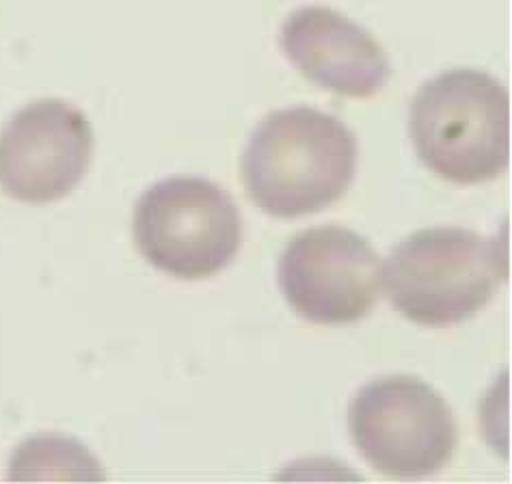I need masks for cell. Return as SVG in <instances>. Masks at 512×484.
I'll return each instance as SVG.
<instances>
[{"mask_svg":"<svg viewBox=\"0 0 512 484\" xmlns=\"http://www.w3.org/2000/svg\"><path fill=\"white\" fill-rule=\"evenodd\" d=\"M357 171V139L344 121L312 106L273 111L251 132L242 182L255 206L296 219L342 199Z\"/></svg>","mask_w":512,"mask_h":484,"instance_id":"6da1fadb","label":"cell"},{"mask_svg":"<svg viewBox=\"0 0 512 484\" xmlns=\"http://www.w3.org/2000/svg\"><path fill=\"white\" fill-rule=\"evenodd\" d=\"M381 277L389 301L415 325H458L476 316L508 279V242L504 234L428 227L400 242Z\"/></svg>","mask_w":512,"mask_h":484,"instance_id":"7a4b0ae2","label":"cell"},{"mask_svg":"<svg viewBox=\"0 0 512 484\" xmlns=\"http://www.w3.org/2000/svg\"><path fill=\"white\" fill-rule=\"evenodd\" d=\"M409 132L417 156L439 178L495 180L510 163V96L487 72H443L417 89Z\"/></svg>","mask_w":512,"mask_h":484,"instance_id":"3957f363","label":"cell"},{"mask_svg":"<svg viewBox=\"0 0 512 484\" xmlns=\"http://www.w3.org/2000/svg\"><path fill=\"white\" fill-rule=\"evenodd\" d=\"M132 234L143 258L175 279H208L232 264L242 245V217L219 184L167 178L134 206Z\"/></svg>","mask_w":512,"mask_h":484,"instance_id":"277c9868","label":"cell"},{"mask_svg":"<svg viewBox=\"0 0 512 484\" xmlns=\"http://www.w3.org/2000/svg\"><path fill=\"white\" fill-rule=\"evenodd\" d=\"M348 428L363 459L398 480L437 474L456 450L450 405L415 376H381L363 385L350 402Z\"/></svg>","mask_w":512,"mask_h":484,"instance_id":"5b68a950","label":"cell"},{"mask_svg":"<svg viewBox=\"0 0 512 484\" xmlns=\"http://www.w3.org/2000/svg\"><path fill=\"white\" fill-rule=\"evenodd\" d=\"M279 288L314 325H350L381 297V258L370 242L338 225L312 227L290 240L277 266Z\"/></svg>","mask_w":512,"mask_h":484,"instance_id":"8992f818","label":"cell"},{"mask_svg":"<svg viewBox=\"0 0 512 484\" xmlns=\"http://www.w3.org/2000/svg\"><path fill=\"white\" fill-rule=\"evenodd\" d=\"M93 130L65 100L26 104L0 130V188L22 204H52L83 182Z\"/></svg>","mask_w":512,"mask_h":484,"instance_id":"52a82bcc","label":"cell"},{"mask_svg":"<svg viewBox=\"0 0 512 484\" xmlns=\"http://www.w3.org/2000/svg\"><path fill=\"white\" fill-rule=\"evenodd\" d=\"M279 44L305 78L344 98H374L392 74L381 44L329 7L292 11L281 26Z\"/></svg>","mask_w":512,"mask_h":484,"instance_id":"ba28073f","label":"cell"},{"mask_svg":"<svg viewBox=\"0 0 512 484\" xmlns=\"http://www.w3.org/2000/svg\"><path fill=\"white\" fill-rule=\"evenodd\" d=\"M11 482L80 480L98 482L106 474L83 443L59 435H39L20 443L9 461Z\"/></svg>","mask_w":512,"mask_h":484,"instance_id":"9c48e42d","label":"cell"}]
</instances>
